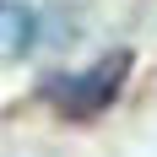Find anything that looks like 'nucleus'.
I'll use <instances>...</instances> for the list:
<instances>
[{
	"instance_id": "nucleus-1",
	"label": "nucleus",
	"mask_w": 157,
	"mask_h": 157,
	"mask_svg": "<svg viewBox=\"0 0 157 157\" xmlns=\"http://www.w3.org/2000/svg\"><path fill=\"white\" fill-rule=\"evenodd\" d=\"M125 71H130V54L114 49V54H103V60L87 65V71L49 76V81H44V98H54L71 119H92V114H103V109L114 103V92L125 87Z\"/></svg>"
},
{
	"instance_id": "nucleus-2",
	"label": "nucleus",
	"mask_w": 157,
	"mask_h": 157,
	"mask_svg": "<svg viewBox=\"0 0 157 157\" xmlns=\"http://www.w3.org/2000/svg\"><path fill=\"white\" fill-rule=\"evenodd\" d=\"M33 44V11L22 0H6L0 6V54H22Z\"/></svg>"
}]
</instances>
